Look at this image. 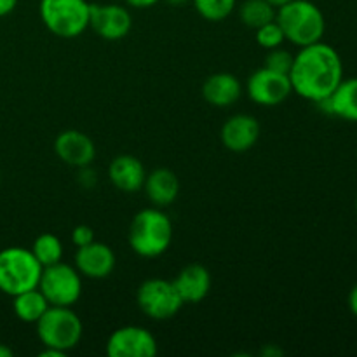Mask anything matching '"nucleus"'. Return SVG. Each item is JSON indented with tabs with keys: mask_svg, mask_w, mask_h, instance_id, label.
<instances>
[{
	"mask_svg": "<svg viewBox=\"0 0 357 357\" xmlns=\"http://www.w3.org/2000/svg\"><path fill=\"white\" fill-rule=\"evenodd\" d=\"M342 79L344 63L340 54L323 40L300 47L289 70L293 93L316 105L330 98Z\"/></svg>",
	"mask_w": 357,
	"mask_h": 357,
	"instance_id": "nucleus-1",
	"label": "nucleus"
},
{
	"mask_svg": "<svg viewBox=\"0 0 357 357\" xmlns=\"http://www.w3.org/2000/svg\"><path fill=\"white\" fill-rule=\"evenodd\" d=\"M129 248L142 258H157L173 243V222L162 208H145L132 216L128 232Z\"/></svg>",
	"mask_w": 357,
	"mask_h": 357,
	"instance_id": "nucleus-2",
	"label": "nucleus"
},
{
	"mask_svg": "<svg viewBox=\"0 0 357 357\" xmlns=\"http://www.w3.org/2000/svg\"><path fill=\"white\" fill-rule=\"evenodd\" d=\"M275 21L281 26L284 38L296 47L323 40L326 20L319 7L310 0H291L275 13Z\"/></svg>",
	"mask_w": 357,
	"mask_h": 357,
	"instance_id": "nucleus-3",
	"label": "nucleus"
},
{
	"mask_svg": "<svg viewBox=\"0 0 357 357\" xmlns=\"http://www.w3.org/2000/svg\"><path fill=\"white\" fill-rule=\"evenodd\" d=\"M42 265L31 250L21 246H9L0 251V291L16 296L38 286Z\"/></svg>",
	"mask_w": 357,
	"mask_h": 357,
	"instance_id": "nucleus-4",
	"label": "nucleus"
},
{
	"mask_svg": "<svg viewBox=\"0 0 357 357\" xmlns=\"http://www.w3.org/2000/svg\"><path fill=\"white\" fill-rule=\"evenodd\" d=\"M35 326L44 347L58 349L65 354L80 344L84 335L82 321L72 307L49 305Z\"/></svg>",
	"mask_w": 357,
	"mask_h": 357,
	"instance_id": "nucleus-5",
	"label": "nucleus"
},
{
	"mask_svg": "<svg viewBox=\"0 0 357 357\" xmlns=\"http://www.w3.org/2000/svg\"><path fill=\"white\" fill-rule=\"evenodd\" d=\"M87 0H40L38 14L44 26L59 38H75L89 28Z\"/></svg>",
	"mask_w": 357,
	"mask_h": 357,
	"instance_id": "nucleus-6",
	"label": "nucleus"
},
{
	"mask_svg": "<svg viewBox=\"0 0 357 357\" xmlns=\"http://www.w3.org/2000/svg\"><path fill=\"white\" fill-rule=\"evenodd\" d=\"M136 303L138 309L152 321L173 319L185 305L173 281L162 278L143 281L136 289Z\"/></svg>",
	"mask_w": 357,
	"mask_h": 357,
	"instance_id": "nucleus-7",
	"label": "nucleus"
},
{
	"mask_svg": "<svg viewBox=\"0 0 357 357\" xmlns=\"http://www.w3.org/2000/svg\"><path fill=\"white\" fill-rule=\"evenodd\" d=\"M38 289L49 305L73 307L82 296V275L73 265L58 261L42 268Z\"/></svg>",
	"mask_w": 357,
	"mask_h": 357,
	"instance_id": "nucleus-8",
	"label": "nucleus"
},
{
	"mask_svg": "<svg viewBox=\"0 0 357 357\" xmlns=\"http://www.w3.org/2000/svg\"><path fill=\"white\" fill-rule=\"evenodd\" d=\"M246 93L253 103L261 107H278L291 96L293 87L289 75L261 66L248 79Z\"/></svg>",
	"mask_w": 357,
	"mask_h": 357,
	"instance_id": "nucleus-9",
	"label": "nucleus"
},
{
	"mask_svg": "<svg viewBox=\"0 0 357 357\" xmlns=\"http://www.w3.org/2000/svg\"><path fill=\"white\" fill-rule=\"evenodd\" d=\"M107 354L110 357H155L159 344L150 330L136 324L117 328L107 340Z\"/></svg>",
	"mask_w": 357,
	"mask_h": 357,
	"instance_id": "nucleus-10",
	"label": "nucleus"
},
{
	"mask_svg": "<svg viewBox=\"0 0 357 357\" xmlns=\"http://www.w3.org/2000/svg\"><path fill=\"white\" fill-rule=\"evenodd\" d=\"M89 28L103 40L117 42L131 31L132 16L121 3H91Z\"/></svg>",
	"mask_w": 357,
	"mask_h": 357,
	"instance_id": "nucleus-11",
	"label": "nucleus"
},
{
	"mask_svg": "<svg viewBox=\"0 0 357 357\" xmlns=\"http://www.w3.org/2000/svg\"><path fill=\"white\" fill-rule=\"evenodd\" d=\"M54 152L61 162L77 169L89 167L96 159V145L91 136L79 129H66L59 132L54 139Z\"/></svg>",
	"mask_w": 357,
	"mask_h": 357,
	"instance_id": "nucleus-12",
	"label": "nucleus"
},
{
	"mask_svg": "<svg viewBox=\"0 0 357 357\" xmlns=\"http://www.w3.org/2000/svg\"><path fill=\"white\" fill-rule=\"evenodd\" d=\"M117 258L114 250L108 244L93 241L86 246L77 248L75 257H73V267L79 271L82 278L101 281L107 279L114 272Z\"/></svg>",
	"mask_w": 357,
	"mask_h": 357,
	"instance_id": "nucleus-13",
	"label": "nucleus"
},
{
	"mask_svg": "<svg viewBox=\"0 0 357 357\" xmlns=\"http://www.w3.org/2000/svg\"><path fill=\"white\" fill-rule=\"evenodd\" d=\"M220 139L229 152H248L260 139V122L250 114L230 115L220 129Z\"/></svg>",
	"mask_w": 357,
	"mask_h": 357,
	"instance_id": "nucleus-14",
	"label": "nucleus"
},
{
	"mask_svg": "<svg viewBox=\"0 0 357 357\" xmlns=\"http://www.w3.org/2000/svg\"><path fill=\"white\" fill-rule=\"evenodd\" d=\"M146 169L142 160L129 153H122L112 159L108 164V180L117 190L124 194H135L143 188Z\"/></svg>",
	"mask_w": 357,
	"mask_h": 357,
	"instance_id": "nucleus-15",
	"label": "nucleus"
},
{
	"mask_svg": "<svg viewBox=\"0 0 357 357\" xmlns=\"http://www.w3.org/2000/svg\"><path fill=\"white\" fill-rule=\"evenodd\" d=\"M173 284L185 305H188V303H201L209 295L213 279L204 265L188 264L178 272L176 278L173 279Z\"/></svg>",
	"mask_w": 357,
	"mask_h": 357,
	"instance_id": "nucleus-16",
	"label": "nucleus"
},
{
	"mask_svg": "<svg viewBox=\"0 0 357 357\" xmlns=\"http://www.w3.org/2000/svg\"><path fill=\"white\" fill-rule=\"evenodd\" d=\"M202 98L216 108L232 107L243 96V84L234 73L216 72L202 82Z\"/></svg>",
	"mask_w": 357,
	"mask_h": 357,
	"instance_id": "nucleus-17",
	"label": "nucleus"
},
{
	"mask_svg": "<svg viewBox=\"0 0 357 357\" xmlns=\"http://www.w3.org/2000/svg\"><path fill=\"white\" fill-rule=\"evenodd\" d=\"M143 192L146 199L157 208H167L173 204L180 195V180L176 173L167 167H157V169L146 173Z\"/></svg>",
	"mask_w": 357,
	"mask_h": 357,
	"instance_id": "nucleus-18",
	"label": "nucleus"
},
{
	"mask_svg": "<svg viewBox=\"0 0 357 357\" xmlns=\"http://www.w3.org/2000/svg\"><path fill=\"white\" fill-rule=\"evenodd\" d=\"M317 105L326 114L349 122H357V77L342 79L331 96Z\"/></svg>",
	"mask_w": 357,
	"mask_h": 357,
	"instance_id": "nucleus-19",
	"label": "nucleus"
},
{
	"mask_svg": "<svg viewBox=\"0 0 357 357\" xmlns=\"http://www.w3.org/2000/svg\"><path fill=\"white\" fill-rule=\"evenodd\" d=\"M49 309V302L38 288L28 289V291L20 293L13 296V310L14 316L26 324H35L45 310Z\"/></svg>",
	"mask_w": 357,
	"mask_h": 357,
	"instance_id": "nucleus-20",
	"label": "nucleus"
},
{
	"mask_svg": "<svg viewBox=\"0 0 357 357\" xmlns=\"http://www.w3.org/2000/svg\"><path fill=\"white\" fill-rule=\"evenodd\" d=\"M275 9L267 0H244L239 6V20L244 26L257 30L275 20Z\"/></svg>",
	"mask_w": 357,
	"mask_h": 357,
	"instance_id": "nucleus-21",
	"label": "nucleus"
},
{
	"mask_svg": "<svg viewBox=\"0 0 357 357\" xmlns=\"http://www.w3.org/2000/svg\"><path fill=\"white\" fill-rule=\"evenodd\" d=\"M31 253L42 267H49L63 261V243L54 234H40L31 244Z\"/></svg>",
	"mask_w": 357,
	"mask_h": 357,
	"instance_id": "nucleus-22",
	"label": "nucleus"
},
{
	"mask_svg": "<svg viewBox=\"0 0 357 357\" xmlns=\"http://www.w3.org/2000/svg\"><path fill=\"white\" fill-rule=\"evenodd\" d=\"M192 3L206 21H223L234 13L237 0H192Z\"/></svg>",
	"mask_w": 357,
	"mask_h": 357,
	"instance_id": "nucleus-23",
	"label": "nucleus"
},
{
	"mask_svg": "<svg viewBox=\"0 0 357 357\" xmlns=\"http://www.w3.org/2000/svg\"><path fill=\"white\" fill-rule=\"evenodd\" d=\"M255 40H257V44L260 45V47L264 49H274V47H279V45H282V42L286 40L284 38V33H282L281 26L278 24V21H271V23L264 24V26L257 28L255 30Z\"/></svg>",
	"mask_w": 357,
	"mask_h": 357,
	"instance_id": "nucleus-24",
	"label": "nucleus"
},
{
	"mask_svg": "<svg viewBox=\"0 0 357 357\" xmlns=\"http://www.w3.org/2000/svg\"><path fill=\"white\" fill-rule=\"evenodd\" d=\"M293 59H295V54H291V52L286 51L282 45H279V47L268 49L267 56H265L264 66L274 70V72L289 75V70H291L293 66Z\"/></svg>",
	"mask_w": 357,
	"mask_h": 357,
	"instance_id": "nucleus-25",
	"label": "nucleus"
},
{
	"mask_svg": "<svg viewBox=\"0 0 357 357\" xmlns=\"http://www.w3.org/2000/svg\"><path fill=\"white\" fill-rule=\"evenodd\" d=\"M93 241H96V237H94L93 227L77 225L75 229L72 230V243H73V246H75V248L86 246V244L93 243Z\"/></svg>",
	"mask_w": 357,
	"mask_h": 357,
	"instance_id": "nucleus-26",
	"label": "nucleus"
},
{
	"mask_svg": "<svg viewBox=\"0 0 357 357\" xmlns=\"http://www.w3.org/2000/svg\"><path fill=\"white\" fill-rule=\"evenodd\" d=\"M17 6V0H0V17L9 16Z\"/></svg>",
	"mask_w": 357,
	"mask_h": 357,
	"instance_id": "nucleus-27",
	"label": "nucleus"
},
{
	"mask_svg": "<svg viewBox=\"0 0 357 357\" xmlns=\"http://www.w3.org/2000/svg\"><path fill=\"white\" fill-rule=\"evenodd\" d=\"M129 7H135V9H146V7L155 6L160 0H124Z\"/></svg>",
	"mask_w": 357,
	"mask_h": 357,
	"instance_id": "nucleus-28",
	"label": "nucleus"
},
{
	"mask_svg": "<svg viewBox=\"0 0 357 357\" xmlns=\"http://www.w3.org/2000/svg\"><path fill=\"white\" fill-rule=\"evenodd\" d=\"M349 309L357 317V284L349 293Z\"/></svg>",
	"mask_w": 357,
	"mask_h": 357,
	"instance_id": "nucleus-29",
	"label": "nucleus"
},
{
	"mask_svg": "<svg viewBox=\"0 0 357 357\" xmlns=\"http://www.w3.org/2000/svg\"><path fill=\"white\" fill-rule=\"evenodd\" d=\"M260 354L261 356H267V357H275V356H282V354H284V352L279 351V349L274 347V345H268V347L261 349Z\"/></svg>",
	"mask_w": 357,
	"mask_h": 357,
	"instance_id": "nucleus-30",
	"label": "nucleus"
},
{
	"mask_svg": "<svg viewBox=\"0 0 357 357\" xmlns=\"http://www.w3.org/2000/svg\"><path fill=\"white\" fill-rule=\"evenodd\" d=\"M38 356H42V357H63V356H65V352L58 351V349H52V347H44V351H42Z\"/></svg>",
	"mask_w": 357,
	"mask_h": 357,
	"instance_id": "nucleus-31",
	"label": "nucleus"
},
{
	"mask_svg": "<svg viewBox=\"0 0 357 357\" xmlns=\"http://www.w3.org/2000/svg\"><path fill=\"white\" fill-rule=\"evenodd\" d=\"M14 352L13 349L7 347L6 344H0V357H13Z\"/></svg>",
	"mask_w": 357,
	"mask_h": 357,
	"instance_id": "nucleus-32",
	"label": "nucleus"
},
{
	"mask_svg": "<svg viewBox=\"0 0 357 357\" xmlns=\"http://www.w3.org/2000/svg\"><path fill=\"white\" fill-rule=\"evenodd\" d=\"M267 2H271L275 9H279V7L284 6V3H288V2H291V0H267Z\"/></svg>",
	"mask_w": 357,
	"mask_h": 357,
	"instance_id": "nucleus-33",
	"label": "nucleus"
},
{
	"mask_svg": "<svg viewBox=\"0 0 357 357\" xmlns=\"http://www.w3.org/2000/svg\"><path fill=\"white\" fill-rule=\"evenodd\" d=\"M167 3H169V6H174V7H181V6H185V3L188 2V0H166Z\"/></svg>",
	"mask_w": 357,
	"mask_h": 357,
	"instance_id": "nucleus-34",
	"label": "nucleus"
},
{
	"mask_svg": "<svg viewBox=\"0 0 357 357\" xmlns=\"http://www.w3.org/2000/svg\"><path fill=\"white\" fill-rule=\"evenodd\" d=\"M356 209H357V201H356Z\"/></svg>",
	"mask_w": 357,
	"mask_h": 357,
	"instance_id": "nucleus-35",
	"label": "nucleus"
}]
</instances>
